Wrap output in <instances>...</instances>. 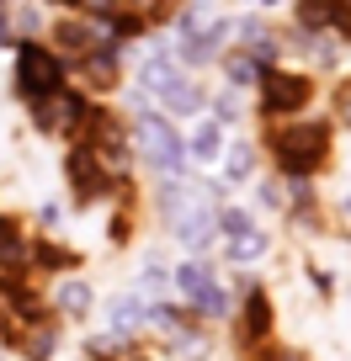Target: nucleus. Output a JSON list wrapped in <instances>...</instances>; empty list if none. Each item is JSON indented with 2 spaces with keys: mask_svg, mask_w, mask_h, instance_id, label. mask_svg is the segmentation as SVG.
I'll list each match as a JSON object with an SVG mask.
<instances>
[{
  "mask_svg": "<svg viewBox=\"0 0 351 361\" xmlns=\"http://www.w3.org/2000/svg\"><path fill=\"white\" fill-rule=\"evenodd\" d=\"M11 43V16H6V6H0V48Z\"/></svg>",
  "mask_w": 351,
  "mask_h": 361,
  "instance_id": "4468645a",
  "label": "nucleus"
},
{
  "mask_svg": "<svg viewBox=\"0 0 351 361\" xmlns=\"http://www.w3.org/2000/svg\"><path fill=\"white\" fill-rule=\"evenodd\" d=\"M256 96H261V112L272 123H287V117H304V106L314 102V80L293 64H261Z\"/></svg>",
  "mask_w": 351,
  "mask_h": 361,
  "instance_id": "7ed1b4c3",
  "label": "nucleus"
},
{
  "mask_svg": "<svg viewBox=\"0 0 351 361\" xmlns=\"http://www.w3.org/2000/svg\"><path fill=\"white\" fill-rule=\"evenodd\" d=\"M213 207H218V202H197V192H192V202H186V207H182L176 218H170L176 239H182V245L192 250L197 260H203L208 250L218 245V224H213Z\"/></svg>",
  "mask_w": 351,
  "mask_h": 361,
  "instance_id": "423d86ee",
  "label": "nucleus"
},
{
  "mask_svg": "<svg viewBox=\"0 0 351 361\" xmlns=\"http://www.w3.org/2000/svg\"><path fill=\"white\" fill-rule=\"evenodd\" d=\"M261 207H282V186L277 180H261Z\"/></svg>",
  "mask_w": 351,
  "mask_h": 361,
  "instance_id": "ddd939ff",
  "label": "nucleus"
},
{
  "mask_svg": "<svg viewBox=\"0 0 351 361\" xmlns=\"http://www.w3.org/2000/svg\"><path fill=\"white\" fill-rule=\"evenodd\" d=\"M256 6H282V0H256Z\"/></svg>",
  "mask_w": 351,
  "mask_h": 361,
  "instance_id": "dca6fc26",
  "label": "nucleus"
},
{
  "mask_svg": "<svg viewBox=\"0 0 351 361\" xmlns=\"http://www.w3.org/2000/svg\"><path fill=\"white\" fill-rule=\"evenodd\" d=\"M170 293H182L186 308H192L197 319H208V324H224L229 319V293L218 287L213 266L208 260H182V266H170Z\"/></svg>",
  "mask_w": 351,
  "mask_h": 361,
  "instance_id": "20e7f679",
  "label": "nucleus"
},
{
  "mask_svg": "<svg viewBox=\"0 0 351 361\" xmlns=\"http://www.w3.org/2000/svg\"><path fill=\"white\" fill-rule=\"evenodd\" d=\"M224 180L229 186H250L256 180V170H261V159H256V144H245V138H234V144H224Z\"/></svg>",
  "mask_w": 351,
  "mask_h": 361,
  "instance_id": "1a4fd4ad",
  "label": "nucleus"
},
{
  "mask_svg": "<svg viewBox=\"0 0 351 361\" xmlns=\"http://www.w3.org/2000/svg\"><path fill=\"white\" fill-rule=\"evenodd\" d=\"M239 335H245V340H266V335H272V298L261 293V287H250V293H245V308H239Z\"/></svg>",
  "mask_w": 351,
  "mask_h": 361,
  "instance_id": "9d476101",
  "label": "nucleus"
},
{
  "mask_svg": "<svg viewBox=\"0 0 351 361\" xmlns=\"http://www.w3.org/2000/svg\"><path fill=\"white\" fill-rule=\"evenodd\" d=\"M224 80H229L234 90H250V85L261 80V59H250V54H229V59H224Z\"/></svg>",
  "mask_w": 351,
  "mask_h": 361,
  "instance_id": "9b49d317",
  "label": "nucleus"
},
{
  "mask_svg": "<svg viewBox=\"0 0 351 361\" xmlns=\"http://www.w3.org/2000/svg\"><path fill=\"white\" fill-rule=\"evenodd\" d=\"M138 287L144 293H155V298H165L170 293V266L160 255H144V266H138Z\"/></svg>",
  "mask_w": 351,
  "mask_h": 361,
  "instance_id": "f8f14e48",
  "label": "nucleus"
},
{
  "mask_svg": "<svg viewBox=\"0 0 351 361\" xmlns=\"http://www.w3.org/2000/svg\"><path fill=\"white\" fill-rule=\"evenodd\" d=\"M54 308H59V314H69V319H91L96 287L85 282V276H64V282L54 287Z\"/></svg>",
  "mask_w": 351,
  "mask_h": 361,
  "instance_id": "6e6552de",
  "label": "nucleus"
},
{
  "mask_svg": "<svg viewBox=\"0 0 351 361\" xmlns=\"http://www.w3.org/2000/svg\"><path fill=\"white\" fill-rule=\"evenodd\" d=\"M224 144H229V128L224 123H213V117H197V128L182 138V149H186V159H197V165H213L218 154H224Z\"/></svg>",
  "mask_w": 351,
  "mask_h": 361,
  "instance_id": "0eeeda50",
  "label": "nucleus"
},
{
  "mask_svg": "<svg viewBox=\"0 0 351 361\" xmlns=\"http://www.w3.org/2000/svg\"><path fill=\"white\" fill-rule=\"evenodd\" d=\"M48 6H59V11H69V6H80V0H48Z\"/></svg>",
  "mask_w": 351,
  "mask_h": 361,
  "instance_id": "2eb2a0df",
  "label": "nucleus"
},
{
  "mask_svg": "<svg viewBox=\"0 0 351 361\" xmlns=\"http://www.w3.org/2000/svg\"><path fill=\"white\" fill-rule=\"evenodd\" d=\"M69 85V64L59 48L37 43V37H27V43H16V96L32 106L54 102V96H64Z\"/></svg>",
  "mask_w": 351,
  "mask_h": 361,
  "instance_id": "f03ea898",
  "label": "nucleus"
},
{
  "mask_svg": "<svg viewBox=\"0 0 351 361\" xmlns=\"http://www.w3.org/2000/svg\"><path fill=\"white\" fill-rule=\"evenodd\" d=\"M133 144H138V154H144V165H155V176H182L186 170V149H182V133H176L170 117L138 112Z\"/></svg>",
  "mask_w": 351,
  "mask_h": 361,
  "instance_id": "39448f33",
  "label": "nucleus"
},
{
  "mask_svg": "<svg viewBox=\"0 0 351 361\" xmlns=\"http://www.w3.org/2000/svg\"><path fill=\"white\" fill-rule=\"evenodd\" d=\"M330 144H335L330 123H319V117H287V123H272L266 154H272V165L287 180H314L330 165Z\"/></svg>",
  "mask_w": 351,
  "mask_h": 361,
  "instance_id": "f257e3e1",
  "label": "nucleus"
}]
</instances>
